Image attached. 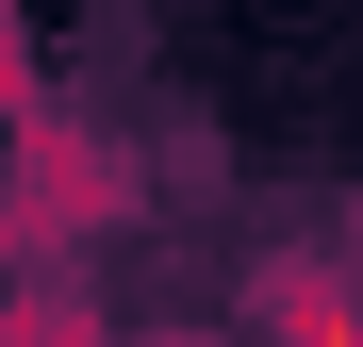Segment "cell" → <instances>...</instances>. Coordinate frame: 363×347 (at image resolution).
I'll use <instances>...</instances> for the list:
<instances>
[{
    "instance_id": "obj_1",
    "label": "cell",
    "mask_w": 363,
    "mask_h": 347,
    "mask_svg": "<svg viewBox=\"0 0 363 347\" xmlns=\"http://www.w3.org/2000/svg\"><path fill=\"white\" fill-rule=\"evenodd\" d=\"M133 215V165L67 116H17V182H0V231L17 248H99V231Z\"/></svg>"
},
{
    "instance_id": "obj_2",
    "label": "cell",
    "mask_w": 363,
    "mask_h": 347,
    "mask_svg": "<svg viewBox=\"0 0 363 347\" xmlns=\"http://www.w3.org/2000/svg\"><path fill=\"white\" fill-rule=\"evenodd\" d=\"M248 347H363V265H264L248 281Z\"/></svg>"
},
{
    "instance_id": "obj_3",
    "label": "cell",
    "mask_w": 363,
    "mask_h": 347,
    "mask_svg": "<svg viewBox=\"0 0 363 347\" xmlns=\"http://www.w3.org/2000/svg\"><path fill=\"white\" fill-rule=\"evenodd\" d=\"M0 347H17V314H0Z\"/></svg>"
}]
</instances>
